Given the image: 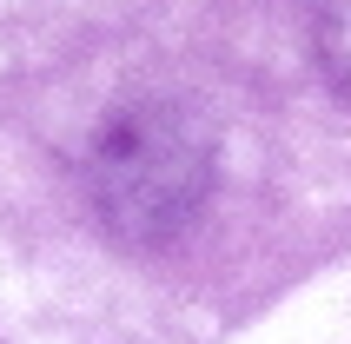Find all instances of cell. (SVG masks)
I'll return each mask as SVG.
<instances>
[{
    "mask_svg": "<svg viewBox=\"0 0 351 344\" xmlns=\"http://www.w3.org/2000/svg\"><path fill=\"white\" fill-rule=\"evenodd\" d=\"M213 126L179 99L119 106L86 146V199L119 245H173L213 192Z\"/></svg>",
    "mask_w": 351,
    "mask_h": 344,
    "instance_id": "obj_1",
    "label": "cell"
},
{
    "mask_svg": "<svg viewBox=\"0 0 351 344\" xmlns=\"http://www.w3.org/2000/svg\"><path fill=\"white\" fill-rule=\"evenodd\" d=\"M318 66L351 106V0H318Z\"/></svg>",
    "mask_w": 351,
    "mask_h": 344,
    "instance_id": "obj_2",
    "label": "cell"
}]
</instances>
